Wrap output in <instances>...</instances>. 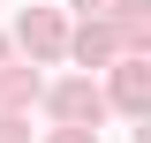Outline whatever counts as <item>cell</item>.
Listing matches in <instances>:
<instances>
[{
    "mask_svg": "<svg viewBox=\"0 0 151 143\" xmlns=\"http://www.w3.org/2000/svg\"><path fill=\"white\" fill-rule=\"evenodd\" d=\"M53 106L68 113L76 128H83V121H98V90H91V83H68V90H60V98H53Z\"/></svg>",
    "mask_w": 151,
    "mask_h": 143,
    "instance_id": "1",
    "label": "cell"
},
{
    "mask_svg": "<svg viewBox=\"0 0 151 143\" xmlns=\"http://www.w3.org/2000/svg\"><path fill=\"white\" fill-rule=\"evenodd\" d=\"M113 90H121L129 113H144V60H121V83H113Z\"/></svg>",
    "mask_w": 151,
    "mask_h": 143,
    "instance_id": "2",
    "label": "cell"
},
{
    "mask_svg": "<svg viewBox=\"0 0 151 143\" xmlns=\"http://www.w3.org/2000/svg\"><path fill=\"white\" fill-rule=\"evenodd\" d=\"M23 38H30L38 53H53V45H60V23H53V15H30V23H23Z\"/></svg>",
    "mask_w": 151,
    "mask_h": 143,
    "instance_id": "3",
    "label": "cell"
},
{
    "mask_svg": "<svg viewBox=\"0 0 151 143\" xmlns=\"http://www.w3.org/2000/svg\"><path fill=\"white\" fill-rule=\"evenodd\" d=\"M53 143H98V136H91V128H60Z\"/></svg>",
    "mask_w": 151,
    "mask_h": 143,
    "instance_id": "4",
    "label": "cell"
},
{
    "mask_svg": "<svg viewBox=\"0 0 151 143\" xmlns=\"http://www.w3.org/2000/svg\"><path fill=\"white\" fill-rule=\"evenodd\" d=\"M0 143H23V128H15V121H0Z\"/></svg>",
    "mask_w": 151,
    "mask_h": 143,
    "instance_id": "5",
    "label": "cell"
}]
</instances>
